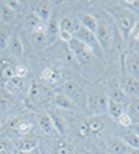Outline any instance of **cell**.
<instances>
[{
  "instance_id": "6da1fadb",
  "label": "cell",
  "mask_w": 139,
  "mask_h": 154,
  "mask_svg": "<svg viewBox=\"0 0 139 154\" xmlns=\"http://www.w3.org/2000/svg\"><path fill=\"white\" fill-rule=\"evenodd\" d=\"M53 97H55V90L40 82H33L29 89L27 101L30 106H45L49 102H53Z\"/></svg>"
},
{
  "instance_id": "7a4b0ae2",
  "label": "cell",
  "mask_w": 139,
  "mask_h": 154,
  "mask_svg": "<svg viewBox=\"0 0 139 154\" xmlns=\"http://www.w3.org/2000/svg\"><path fill=\"white\" fill-rule=\"evenodd\" d=\"M55 93H61V94H64V96H67L76 106L86 101L85 87H83V85L79 81H76V79H70V81L64 82L63 85H60V86L56 89Z\"/></svg>"
},
{
  "instance_id": "3957f363",
  "label": "cell",
  "mask_w": 139,
  "mask_h": 154,
  "mask_svg": "<svg viewBox=\"0 0 139 154\" xmlns=\"http://www.w3.org/2000/svg\"><path fill=\"white\" fill-rule=\"evenodd\" d=\"M110 12L113 14L116 22H117V25H119L120 33L123 34V37L124 38H127L128 35H130L131 29H132L134 25L136 23L135 15H134L131 11H128L127 8H124L122 4L113 7V8L110 10Z\"/></svg>"
},
{
  "instance_id": "277c9868",
  "label": "cell",
  "mask_w": 139,
  "mask_h": 154,
  "mask_svg": "<svg viewBox=\"0 0 139 154\" xmlns=\"http://www.w3.org/2000/svg\"><path fill=\"white\" fill-rule=\"evenodd\" d=\"M86 104L89 111L93 115H102L107 111L108 106V96L104 91L100 90H90L86 96Z\"/></svg>"
},
{
  "instance_id": "5b68a950",
  "label": "cell",
  "mask_w": 139,
  "mask_h": 154,
  "mask_svg": "<svg viewBox=\"0 0 139 154\" xmlns=\"http://www.w3.org/2000/svg\"><path fill=\"white\" fill-rule=\"evenodd\" d=\"M94 34H96V38L98 41L102 52L105 53L112 49L113 42H115V35H113V32L107 20H98L97 30Z\"/></svg>"
},
{
  "instance_id": "8992f818",
  "label": "cell",
  "mask_w": 139,
  "mask_h": 154,
  "mask_svg": "<svg viewBox=\"0 0 139 154\" xmlns=\"http://www.w3.org/2000/svg\"><path fill=\"white\" fill-rule=\"evenodd\" d=\"M73 37H75V38H78L79 41H82V42L90 49V52L93 53V56H97V57L102 59L104 52H102L98 41H97L96 34H94L93 32H90V30H87V29H85V27L81 26L78 29V32L73 34Z\"/></svg>"
},
{
  "instance_id": "52a82bcc",
  "label": "cell",
  "mask_w": 139,
  "mask_h": 154,
  "mask_svg": "<svg viewBox=\"0 0 139 154\" xmlns=\"http://www.w3.org/2000/svg\"><path fill=\"white\" fill-rule=\"evenodd\" d=\"M68 49L71 51V53L74 55V57L79 61H89L93 57V53L90 52V49L85 45L82 41H79L78 38L73 37L68 41Z\"/></svg>"
},
{
  "instance_id": "ba28073f",
  "label": "cell",
  "mask_w": 139,
  "mask_h": 154,
  "mask_svg": "<svg viewBox=\"0 0 139 154\" xmlns=\"http://www.w3.org/2000/svg\"><path fill=\"white\" fill-rule=\"evenodd\" d=\"M132 149L122 139V138H110L107 143L108 154H128Z\"/></svg>"
},
{
  "instance_id": "9c48e42d",
  "label": "cell",
  "mask_w": 139,
  "mask_h": 154,
  "mask_svg": "<svg viewBox=\"0 0 139 154\" xmlns=\"http://www.w3.org/2000/svg\"><path fill=\"white\" fill-rule=\"evenodd\" d=\"M123 63H124V67L128 71L130 76L138 79V76H139V55L138 53H135V52L128 53L124 57Z\"/></svg>"
},
{
  "instance_id": "30bf717a",
  "label": "cell",
  "mask_w": 139,
  "mask_h": 154,
  "mask_svg": "<svg viewBox=\"0 0 139 154\" xmlns=\"http://www.w3.org/2000/svg\"><path fill=\"white\" fill-rule=\"evenodd\" d=\"M25 86H26V83H25V79L15 76V78L10 79L8 82H6V83H4V90H6L7 94L17 96V94L22 93V90L25 89Z\"/></svg>"
},
{
  "instance_id": "8fae6325",
  "label": "cell",
  "mask_w": 139,
  "mask_h": 154,
  "mask_svg": "<svg viewBox=\"0 0 139 154\" xmlns=\"http://www.w3.org/2000/svg\"><path fill=\"white\" fill-rule=\"evenodd\" d=\"M122 89L128 97H139V79L132 78V76H127L124 78L122 85Z\"/></svg>"
},
{
  "instance_id": "7c38bea8",
  "label": "cell",
  "mask_w": 139,
  "mask_h": 154,
  "mask_svg": "<svg viewBox=\"0 0 139 154\" xmlns=\"http://www.w3.org/2000/svg\"><path fill=\"white\" fill-rule=\"evenodd\" d=\"M108 98L112 100V101L117 102V104H122L124 106L125 104H130L128 101V96L123 91L122 86H112L108 91Z\"/></svg>"
},
{
  "instance_id": "4fadbf2b",
  "label": "cell",
  "mask_w": 139,
  "mask_h": 154,
  "mask_svg": "<svg viewBox=\"0 0 139 154\" xmlns=\"http://www.w3.org/2000/svg\"><path fill=\"white\" fill-rule=\"evenodd\" d=\"M53 104H55L59 109H63V111H75L76 108H78L71 100L68 98V97L64 96V94H61V93H55Z\"/></svg>"
},
{
  "instance_id": "5bb4252c",
  "label": "cell",
  "mask_w": 139,
  "mask_h": 154,
  "mask_svg": "<svg viewBox=\"0 0 139 154\" xmlns=\"http://www.w3.org/2000/svg\"><path fill=\"white\" fill-rule=\"evenodd\" d=\"M59 32H60V25H59L57 18L51 17L49 20H48V23H46V32H45L46 41L49 40L51 42H53L59 37Z\"/></svg>"
},
{
  "instance_id": "9a60e30c",
  "label": "cell",
  "mask_w": 139,
  "mask_h": 154,
  "mask_svg": "<svg viewBox=\"0 0 139 154\" xmlns=\"http://www.w3.org/2000/svg\"><path fill=\"white\" fill-rule=\"evenodd\" d=\"M105 117L104 115H93L87 119V124H89V130L90 132L98 134L105 128Z\"/></svg>"
},
{
  "instance_id": "2e32d148",
  "label": "cell",
  "mask_w": 139,
  "mask_h": 154,
  "mask_svg": "<svg viewBox=\"0 0 139 154\" xmlns=\"http://www.w3.org/2000/svg\"><path fill=\"white\" fill-rule=\"evenodd\" d=\"M41 78H42L46 83L55 85L61 79V72H60V70L56 67H46V68H44V71L41 72Z\"/></svg>"
},
{
  "instance_id": "e0dca14e",
  "label": "cell",
  "mask_w": 139,
  "mask_h": 154,
  "mask_svg": "<svg viewBox=\"0 0 139 154\" xmlns=\"http://www.w3.org/2000/svg\"><path fill=\"white\" fill-rule=\"evenodd\" d=\"M59 25H60V30H66V32L71 33V34L76 33V32H78V29L81 27L79 20L75 19V18H73V17H64V18H61V20L59 22Z\"/></svg>"
},
{
  "instance_id": "ac0fdd59",
  "label": "cell",
  "mask_w": 139,
  "mask_h": 154,
  "mask_svg": "<svg viewBox=\"0 0 139 154\" xmlns=\"http://www.w3.org/2000/svg\"><path fill=\"white\" fill-rule=\"evenodd\" d=\"M51 11H52V6L49 2H38L36 4V12L34 14L40 18L42 22H48L51 18Z\"/></svg>"
},
{
  "instance_id": "d6986e66",
  "label": "cell",
  "mask_w": 139,
  "mask_h": 154,
  "mask_svg": "<svg viewBox=\"0 0 139 154\" xmlns=\"http://www.w3.org/2000/svg\"><path fill=\"white\" fill-rule=\"evenodd\" d=\"M15 146L19 151H33L38 146V139L37 138H22V139L17 140Z\"/></svg>"
},
{
  "instance_id": "ffe728a7",
  "label": "cell",
  "mask_w": 139,
  "mask_h": 154,
  "mask_svg": "<svg viewBox=\"0 0 139 154\" xmlns=\"http://www.w3.org/2000/svg\"><path fill=\"white\" fill-rule=\"evenodd\" d=\"M49 116H51V119H52L55 130L57 131L59 134H63V135L66 134L67 130H68V124H67L66 119H64L60 113H56V112H51Z\"/></svg>"
},
{
  "instance_id": "44dd1931",
  "label": "cell",
  "mask_w": 139,
  "mask_h": 154,
  "mask_svg": "<svg viewBox=\"0 0 139 154\" xmlns=\"http://www.w3.org/2000/svg\"><path fill=\"white\" fill-rule=\"evenodd\" d=\"M8 49H10V52H11V55L15 56V57H22L23 53H25L23 44L18 35H12L11 37V40H10V42H8Z\"/></svg>"
},
{
  "instance_id": "7402d4cb",
  "label": "cell",
  "mask_w": 139,
  "mask_h": 154,
  "mask_svg": "<svg viewBox=\"0 0 139 154\" xmlns=\"http://www.w3.org/2000/svg\"><path fill=\"white\" fill-rule=\"evenodd\" d=\"M79 23H81L82 27H85V29L90 30V32H93V33H96L98 20L90 14H82L81 18H79Z\"/></svg>"
},
{
  "instance_id": "603a6c76",
  "label": "cell",
  "mask_w": 139,
  "mask_h": 154,
  "mask_svg": "<svg viewBox=\"0 0 139 154\" xmlns=\"http://www.w3.org/2000/svg\"><path fill=\"white\" fill-rule=\"evenodd\" d=\"M107 112L109 113V116L112 119L117 120L123 113H124V106L122 104H117V102L112 101V100L108 98V106H107Z\"/></svg>"
},
{
  "instance_id": "cb8c5ba5",
  "label": "cell",
  "mask_w": 139,
  "mask_h": 154,
  "mask_svg": "<svg viewBox=\"0 0 139 154\" xmlns=\"http://www.w3.org/2000/svg\"><path fill=\"white\" fill-rule=\"evenodd\" d=\"M38 124H40L41 130H42L45 134H51V132L55 130L49 113H41V115H38Z\"/></svg>"
},
{
  "instance_id": "d4e9b609",
  "label": "cell",
  "mask_w": 139,
  "mask_h": 154,
  "mask_svg": "<svg viewBox=\"0 0 139 154\" xmlns=\"http://www.w3.org/2000/svg\"><path fill=\"white\" fill-rule=\"evenodd\" d=\"M14 17H15V10H12L6 3L0 6V22L8 23V22H11L14 19Z\"/></svg>"
},
{
  "instance_id": "484cf974",
  "label": "cell",
  "mask_w": 139,
  "mask_h": 154,
  "mask_svg": "<svg viewBox=\"0 0 139 154\" xmlns=\"http://www.w3.org/2000/svg\"><path fill=\"white\" fill-rule=\"evenodd\" d=\"M122 139L130 146L131 149H135V150H139V137L136 134H134L132 131H128V132H124L122 135Z\"/></svg>"
},
{
  "instance_id": "4316f807",
  "label": "cell",
  "mask_w": 139,
  "mask_h": 154,
  "mask_svg": "<svg viewBox=\"0 0 139 154\" xmlns=\"http://www.w3.org/2000/svg\"><path fill=\"white\" fill-rule=\"evenodd\" d=\"M11 37L12 34L10 29H7V27L0 29V51H4L8 48V42L11 40Z\"/></svg>"
},
{
  "instance_id": "83f0119b",
  "label": "cell",
  "mask_w": 139,
  "mask_h": 154,
  "mask_svg": "<svg viewBox=\"0 0 139 154\" xmlns=\"http://www.w3.org/2000/svg\"><path fill=\"white\" fill-rule=\"evenodd\" d=\"M41 22H42V20H41L40 18H38L37 15L34 14V12H30V14H27L26 18H25V25H26V27L29 30H32V32L38 26V25L41 23ZM44 23H45V22H44Z\"/></svg>"
},
{
  "instance_id": "f1b7e54d",
  "label": "cell",
  "mask_w": 139,
  "mask_h": 154,
  "mask_svg": "<svg viewBox=\"0 0 139 154\" xmlns=\"http://www.w3.org/2000/svg\"><path fill=\"white\" fill-rule=\"evenodd\" d=\"M0 78L4 81V83L15 78V66H7V67L0 68Z\"/></svg>"
},
{
  "instance_id": "f546056e",
  "label": "cell",
  "mask_w": 139,
  "mask_h": 154,
  "mask_svg": "<svg viewBox=\"0 0 139 154\" xmlns=\"http://www.w3.org/2000/svg\"><path fill=\"white\" fill-rule=\"evenodd\" d=\"M55 154H74V149L66 142H60L56 145Z\"/></svg>"
},
{
  "instance_id": "4dcf8cb0",
  "label": "cell",
  "mask_w": 139,
  "mask_h": 154,
  "mask_svg": "<svg viewBox=\"0 0 139 154\" xmlns=\"http://www.w3.org/2000/svg\"><path fill=\"white\" fill-rule=\"evenodd\" d=\"M128 115L131 117H139V97L134 98L132 101L128 104Z\"/></svg>"
},
{
  "instance_id": "1f68e13d",
  "label": "cell",
  "mask_w": 139,
  "mask_h": 154,
  "mask_svg": "<svg viewBox=\"0 0 139 154\" xmlns=\"http://www.w3.org/2000/svg\"><path fill=\"white\" fill-rule=\"evenodd\" d=\"M90 130H89V124H87V120H81L76 127V134L82 138H86L89 135Z\"/></svg>"
},
{
  "instance_id": "d6a6232c",
  "label": "cell",
  "mask_w": 139,
  "mask_h": 154,
  "mask_svg": "<svg viewBox=\"0 0 139 154\" xmlns=\"http://www.w3.org/2000/svg\"><path fill=\"white\" fill-rule=\"evenodd\" d=\"M32 128H33V124H32V123L20 120L19 124H18V128H17V134L26 135V134H29L30 131H32Z\"/></svg>"
},
{
  "instance_id": "836d02e7",
  "label": "cell",
  "mask_w": 139,
  "mask_h": 154,
  "mask_svg": "<svg viewBox=\"0 0 139 154\" xmlns=\"http://www.w3.org/2000/svg\"><path fill=\"white\" fill-rule=\"evenodd\" d=\"M122 6L131 11L132 14H138L139 12V2L138 0H127V2H122Z\"/></svg>"
},
{
  "instance_id": "e575fe53",
  "label": "cell",
  "mask_w": 139,
  "mask_h": 154,
  "mask_svg": "<svg viewBox=\"0 0 139 154\" xmlns=\"http://www.w3.org/2000/svg\"><path fill=\"white\" fill-rule=\"evenodd\" d=\"M20 119H11L7 122V124L3 127V130L2 131H7V132H10V131H14V132H17V128H18V124H19Z\"/></svg>"
},
{
  "instance_id": "d590c367",
  "label": "cell",
  "mask_w": 139,
  "mask_h": 154,
  "mask_svg": "<svg viewBox=\"0 0 139 154\" xmlns=\"http://www.w3.org/2000/svg\"><path fill=\"white\" fill-rule=\"evenodd\" d=\"M27 74H29V70H27L26 66H23V64H18V66H15V76L25 79L27 76Z\"/></svg>"
},
{
  "instance_id": "8d00e7d4",
  "label": "cell",
  "mask_w": 139,
  "mask_h": 154,
  "mask_svg": "<svg viewBox=\"0 0 139 154\" xmlns=\"http://www.w3.org/2000/svg\"><path fill=\"white\" fill-rule=\"evenodd\" d=\"M117 122H119V124L123 125V127H131V125H132V117L128 113H123L122 116L117 119Z\"/></svg>"
},
{
  "instance_id": "74e56055",
  "label": "cell",
  "mask_w": 139,
  "mask_h": 154,
  "mask_svg": "<svg viewBox=\"0 0 139 154\" xmlns=\"http://www.w3.org/2000/svg\"><path fill=\"white\" fill-rule=\"evenodd\" d=\"M130 37H131V40H132V42H134V44L138 42V41H139V20L136 22L135 25H134L132 29H131V32H130Z\"/></svg>"
},
{
  "instance_id": "f35d334b",
  "label": "cell",
  "mask_w": 139,
  "mask_h": 154,
  "mask_svg": "<svg viewBox=\"0 0 139 154\" xmlns=\"http://www.w3.org/2000/svg\"><path fill=\"white\" fill-rule=\"evenodd\" d=\"M33 38H34V41H36V44L37 45H44V44L46 42V35H45V33H33Z\"/></svg>"
},
{
  "instance_id": "ab89813d",
  "label": "cell",
  "mask_w": 139,
  "mask_h": 154,
  "mask_svg": "<svg viewBox=\"0 0 139 154\" xmlns=\"http://www.w3.org/2000/svg\"><path fill=\"white\" fill-rule=\"evenodd\" d=\"M7 109H10V100L7 96H0V111L6 112Z\"/></svg>"
},
{
  "instance_id": "60d3db41",
  "label": "cell",
  "mask_w": 139,
  "mask_h": 154,
  "mask_svg": "<svg viewBox=\"0 0 139 154\" xmlns=\"http://www.w3.org/2000/svg\"><path fill=\"white\" fill-rule=\"evenodd\" d=\"M59 38H60L61 41H64V42H68V41L73 38V34L66 32V30H60V32H59Z\"/></svg>"
},
{
  "instance_id": "b9f144b4",
  "label": "cell",
  "mask_w": 139,
  "mask_h": 154,
  "mask_svg": "<svg viewBox=\"0 0 139 154\" xmlns=\"http://www.w3.org/2000/svg\"><path fill=\"white\" fill-rule=\"evenodd\" d=\"M7 150H8V142L0 140V151H7Z\"/></svg>"
},
{
  "instance_id": "7bdbcfd3",
  "label": "cell",
  "mask_w": 139,
  "mask_h": 154,
  "mask_svg": "<svg viewBox=\"0 0 139 154\" xmlns=\"http://www.w3.org/2000/svg\"><path fill=\"white\" fill-rule=\"evenodd\" d=\"M131 131L139 137V123H138V124H135V125H132V130H131Z\"/></svg>"
},
{
  "instance_id": "ee69618b",
  "label": "cell",
  "mask_w": 139,
  "mask_h": 154,
  "mask_svg": "<svg viewBox=\"0 0 139 154\" xmlns=\"http://www.w3.org/2000/svg\"><path fill=\"white\" fill-rule=\"evenodd\" d=\"M19 154H34V151H19Z\"/></svg>"
},
{
  "instance_id": "f6af8a7d",
  "label": "cell",
  "mask_w": 139,
  "mask_h": 154,
  "mask_svg": "<svg viewBox=\"0 0 139 154\" xmlns=\"http://www.w3.org/2000/svg\"><path fill=\"white\" fill-rule=\"evenodd\" d=\"M128 154H139V150H135V149H132V150H131V153H128Z\"/></svg>"
},
{
  "instance_id": "bcb514c9",
  "label": "cell",
  "mask_w": 139,
  "mask_h": 154,
  "mask_svg": "<svg viewBox=\"0 0 139 154\" xmlns=\"http://www.w3.org/2000/svg\"><path fill=\"white\" fill-rule=\"evenodd\" d=\"M0 154H7V151H0Z\"/></svg>"
}]
</instances>
